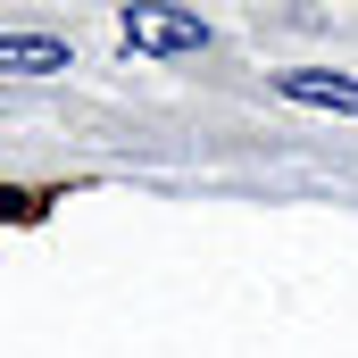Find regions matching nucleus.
Segmentation results:
<instances>
[{"label":"nucleus","mask_w":358,"mask_h":358,"mask_svg":"<svg viewBox=\"0 0 358 358\" xmlns=\"http://www.w3.org/2000/svg\"><path fill=\"white\" fill-rule=\"evenodd\" d=\"M117 25H125V42H134V50H150V59L208 50V25H200V17H183V8H159V0H134Z\"/></svg>","instance_id":"nucleus-1"},{"label":"nucleus","mask_w":358,"mask_h":358,"mask_svg":"<svg viewBox=\"0 0 358 358\" xmlns=\"http://www.w3.org/2000/svg\"><path fill=\"white\" fill-rule=\"evenodd\" d=\"M0 76H67L59 34H0Z\"/></svg>","instance_id":"nucleus-2"},{"label":"nucleus","mask_w":358,"mask_h":358,"mask_svg":"<svg viewBox=\"0 0 358 358\" xmlns=\"http://www.w3.org/2000/svg\"><path fill=\"white\" fill-rule=\"evenodd\" d=\"M275 92H283V100H308V108H342V117H358V84H350V76L292 67V76H275Z\"/></svg>","instance_id":"nucleus-3"}]
</instances>
